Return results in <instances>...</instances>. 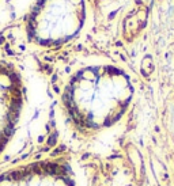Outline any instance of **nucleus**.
<instances>
[{"instance_id": "2", "label": "nucleus", "mask_w": 174, "mask_h": 186, "mask_svg": "<svg viewBox=\"0 0 174 186\" xmlns=\"http://www.w3.org/2000/svg\"><path fill=\"white\" fill-rule=\"evenodd\" d=\"M15 106L16 98L14 92L0 99V154L11 137L15 121Z\"/></svg>"}, {"instance_id": "1", "label": "nucleus", "mask_w": 174, "mask_h": 186, "mask_svg": "<svg viewBox=\"0 0 174 186\" xmlns=\"http://www.w3.org/2000/svg\"><path fill=\"white\" fill-rule=\"evenodd\" d=\"M0 186H78V183L69 163L61 159H45L1 173Z\"/></svg>"}]
</instances>
